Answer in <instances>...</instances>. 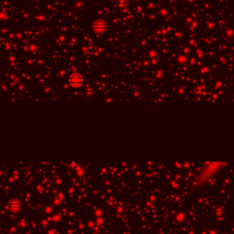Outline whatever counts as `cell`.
<instances>
[{
  "mask_svg": "<svg viewBox=\"0 0 234 234\" xmlns=\"http://www.w3.org/2000/svg\"><path fill=\"white\" fill-rule=\"evenodd\" d=\"M83 81H84V78H83V76L81 73H78V72L71 73L68 78L69 84L73 88H78L81 86Z\"/></svg>",
  "mask_w": 234,
  "mask_h": 234,
  "instance_id": "obj_1",
  "label": "cell"
},
{
  "mask_svg": "<svg viewBox=\"0 0 234 234\" xmlns=\"http://www.w3.org/2000/svg\"><path fill=\"white\" fill-rule=\"evenodd\" d=\"M91 29H93V31L97 33H103L107 30L108 24L103 19H97L93 23V25H91Z\"/></svg>",
  "mask_w": 234,
  "mask_h": 234,
  "instance_id": "obj_2",
  "label": "cell"
},
{
  "mask_svg": "<svg viewBox=\"0 0 234 234\" xmlns=\"http://www.w3.org/2000/svg\"><path fill=\"white\" fill-rule=\"evenodd\" d=\"M6 208L8 210L13 211V212H18L19 210H21L22 208V203L19 201V199H11L8 201V203L6 204Z\"/></svg>",
  "mask_w": 234,
  "mask_h": 234,
  "instance_id": "obj_3",
  "label": "cell"
},
{
  "mask_svg": "<svg viewBox=\"0 0 234 234\" xmlns=\"http://www.w3.org/2000/svg\"><path fill=\"white\" fill-rule=\"evenodd\" d=\"M126 4H127L126 0H117V6L119 7H124L126 6Z\"/></svg>",
  "mask_w": 234,
  "mask_h": 234,
  "instance_id": "obj_4",
  "label": "cell"
},
{
  "mask_svg": "<svg viewBox=\"0 0 234 234\" xmlns=\"http://www.w3.org/2000/svg\"><path fill=\"white\" fill-rule=\"evenodd\" d=\"M70 166H71V168H75V166H76V163H75V162H71L70 163Z\"/></svg>",
  "mask_w": 234,
  "mask_h": 234,
  "instance_id": "obj_5",
  "label": "cell"
}]
</instances>
